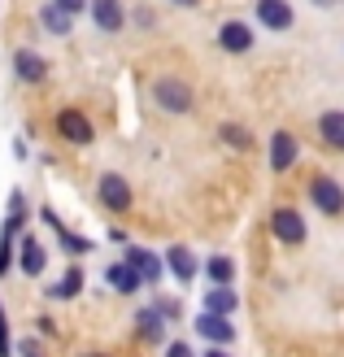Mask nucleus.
<instances>
[{
  "label": "nucleus",
  "mask_w": 344,
  "mask_h": 357,
  "mask_svg": "<svg viewBox=\"0 0 344 357\" xmlns=\"http://www.w3.org/2000/svg\"><path fill=\"white\" fill-rule=\"evenodd\" d=\"M149 96H153L157 109H161V114H170V118H184V114L196 109V92H192V83H188V79H179V75H161V79H153Z\"/></svg>",
  "instance_id": "obj_1"
},
{
  "label": "nucleus",
  "mask_w": 344,
  "mask_h": 357,
  "mask_svg": "<svg viewBox=\"0 0 344 357\" xmlns=\"http://www.w3.org/2000/svg\"><path fill=\"white\" fill-rule=\"evenodd\" d=\"M270 240L283 248H305L310 244V222L297 205H275L270 209Z\"/></svg>",
  "instance_id": "obj_2"
},
{
  "label": "nucleus",
  "mask_w": 344,
  "mask_h": 357,
  "mask_svg": "<svg viewBox=\"0 0 344 357\" xmlns=\"http://www.w3.org/2000/svg\"><path fill=\"white\" fill-rule=\"evenodd\" d=\"M305 196H310L314 213H322V218H344V183H340L336 174L318 170L310 178V188H305Z\"/></svg>",
  "instance_id": "obj_3"
},
{
  "label": "nucleus",
  "mask_w": 344,
  "mask_h": 357,
  "mask_svg": "<svg viewBox=\"0 0 344 357\" xmlns=\"http://www.w3.org/2000/svg\"><path fill=\"white\" fill-rule=\"evenodd\" d=\"M52 131L61 135V144H75V149H87V144L96 139L92 118H87L79 105H61V109L52 114Z\"/></svg>",
  "instance_id": "obj_4"
},
{
  "label": "nucleus",
  "mask_w": 344,
  "mask_h": 357,
  "mask_svg": "<svg viewBox=\"0 0 344 357\" xmlns=\"http://www.w3.org/2000/svg\"><path fill=\"white\" fill-rule=\"evenodd\" d=\"M96 201H100L105 213H131V205H135L131 178L118 174V170H105V174L96 178Z\"/></svg>",
  "instance_id": "obj_5"
},
{
  "label": "nucleus",
  "mask_w": 344,
  "mask_h": 357,
  "mask_svg": "<svg viewBox=\"0 0 344 357\" xmlns=\"http://www.w3.org/2000/svg\"><path fill=\"white\" fill-rule=\"evenodd\" d=\"M192 331H196V340L201 344H214V349H231L235 340H240V331H235V318H227V314H209V310H201L192 318Z\"/></svg>",
  "instance_id": "obj_6"
},
{
  "label": "nucleus",
  "mask_w": 344,
  "mask_h": 357,
  "mask_svg": "<svg viewBox=\"0 0 344 357\" xmlns=\"http://www.w3.org/2000/svg\"><path fill=\"white\" fill-rule=\"evenodd\" d=\"M266 162H270V174H287L297 162H301V139L279 127V131H270V149H266Z\"/></svg>",
  "instance_id": "obj_7"
},
{
  "label": "nucleus",
  "mask_w": 344,
  "mask_h": 357,
  "mask_svg": "<svg viewBox=\"0 0 344 357\" xmlns=\"http://www.w3.org/2000/svg\"><path fill=\"white\" fill-rule=\"evenodd\" d=\"M253 17H257L262 31H275V35L297 26V9L287 0H253Z\"/></svg>",
  "instance_id": "obj_8"
},
{
  "label": "nucleus",
  "mask_w": 344,
  "mask_h": 357,
  "mask_svg": "<svg viewBox=\"0 0 344 357\" xmlns=\"http://www.w3.org/2000/svg\"><path fill=\"white\" fill-rule=\"evenodd\" d=\"M13 261H17V271H22L27 279H40V275L48 271V248H44V240H35L31 231H22V236H17Z\"/></svg>",
  "instance_id": "obj_9"
},
{
  "label": "nucleus",
  "mask_w": 344,
  "mask_h": 357,
  "mask_svg": "<svg viewBox=\"0 0 344 357\" xmlns=\"http://www.w3.org/2000/svg\"><path fill=\"white\" fill-rule=\"evenodd\" d=\"M122 261L144 279V288H149V283H161V275H166L161 253H153V248H144V244H126V248H122Z\"/></svg>",
  "instance_id": "obj_10"
},
{
  "label": "nucleus",
  "mask_w": 344,
  "mask_h": 357,
  "mask_svg": "<svg viewBox=\"0 0 344 357\" xmlns=\"http://www.w3.org/2000/svg\"><path fill=\"white\" fill-rule=\"evenodd\" d=\"M161 266H166V271L174 275V283H196V275H201V257L192 253L188 244H170L166 253H161Z\"/></svg>",
  "instance_id": "obj_11"
},
{
  "label": "nucleus",
  "mask_w": 344,
  "mask_h": 357,
  "mask_svg": "<svg viewBox=\"0 0 344 357\" xmlns=\"http://www.w3.org/2000/svg\"><path fill=\"white\" fill-rule=\"evenodd\" d=\"M253 44H257V31H253L248 22H240V17H231V22L218 26V48L231 52V57H244V52H253Z\"/></svg>",
  "instance_id": "obj_12"
},
{
  "label": "nucleus",
  "mask_w": 344,
  "mask_h": 357,
  "mask_svg": "<svg viewBox=\"0 0 344 357\" xmlns=\"http://www.w3.org/2000/svg\"><path fill=\"white\" fill-rule=\"evenodd\" d=\"M13 75H17V83H44L48 75H52V66H48V57L44 52H35V48H13Z\"/></svg>",
  "instance_id": "obj_13"
},
{
  "label": "nucleus",
  "mask_w": 344,
  "mask_h": 357,
  "mask_svg": "<svg viewBox=\"0 0 344 357\" xmlns=\"http://www.w3.org/2000/svg\"><path fill=\"white\" fill-rule=\"evenodd\" d=\"M87 13H92V26L105 35H118L126 26V5L122 0H87Z\"/></svg>",
  "instance_id": "obj_14"
},
{
  "label": "nucleus",
  "mask_w": 344,
  "mask_h": 357,
  "mask_svg": "<svg viewBox=\"0 0 344 357\" xmlns=\"http://www.w3.org/2000/svg\"><path fill=\"white\" fill-rule=\"evenodd\" d=\"M201 310L235 318V314H240V292H235V283H209L205 296H201Z\"/></svg>",
  "instance_id": "obj_15"
},
{
  "label": "nucleus",
  "mask_w": 344,
  "mask_h": 357,
  "mask_svg": "<svg viewBox=\"0 0 344 357\" xmlns=\"http://www.w3.org/2000/svg\"><path fill=\"white\" fill-rule=\"evenodd\" d=\"M166 327H170V323H166V318H161L153 305H140V310H135V335H140L144 344H157V349H161V344H166Z\"/></svg>",
  "instance_id": "obj_16"
},
{
  "label": "nucleus",
  "mask_w": 344,
  "mask_h": 357,
  "mask_svg": "<svg viewBox=\"0 0 344 357\" xmlns=\"http://www.w3.org/2000/svg\"><path fill=\"white\" fill-rule=\"evenodd\" d=\"M318 144L327 153H344V109H322L318 114Z\"/></svg>",
  "instance_id": "obj_17"
},
{
  "label": "nucleus",
  "mask_w": 344,
  "mask_h": 357,
  "mask_svg": "<svg viewBox=\"0 0 344 357\" xmlns=\"http://www.w3.org/2000/svg\"><path fill=\"white\" fill-rule=\"evenodd\" d=\"M27 222H31V201H27L22 188H13V192H9V205H5V222H0V231H9V236H22Z\"/></svg>",
  "instance_id": "obj_18"
},
{
  "label": "nucleus",
  "mask_w": 344,
  "mask_h": 357,
  "mask_svg": "<svg viewBox=\"0 0 344 357\" xmlns=\"http://www.w3.org/2000/svg\"><path fill=\"white\" fill-rule=\"evenodd\" d=\"M40 26L52 35V40H70V31H75V13H66L61 5H40Z\"/></svg>",
  "instance_id": "obj_19"
},
{
  "label": "nucleus",
  "mask_w": 344,
  "mask_h": 357,
  "mask_svg": "<svg viewBox=\"0 0 344 357\" xmlns=\"http://www.w3.org/2000/svg\"><path fill=\"white\" fill-rule=\"evenodd\" d=\"M83 283H87L83 266H79V261H75V266H66V271H61V279L48 288V301H75V296L83 292Z\"/></svg>",
  "instance_id": "obj_20"
},
{
  "label": "nucleus",
  "mask_w": 344,
  "mask_h": 357,
  "mask_svg": "<svg viewBox=\"0 0 344 357\" xmlns=\"http://www.w3.org/2000/svg\"><path fill=\"white\" fill-rule=\"evenodd\" d=\"M105 283H110V288H114L118 296H135V292L144 288V279H140V275H135L126 261H114L110 271H105Z\"/></svg>",
  "instance_id": "obj_21"
},
{
  "label": "nucleus",
  "mask_w": 344,
  "mask_h": 357,
  "mask_svg": "<svg viewBox=\"0 0 344 357\" xmlns=\"http://www.w3.org/2000/svg\"><path fill=\"white\" fill-rule=\"evenodd\" d=\"M218 139H223L227 149H235V153H253V149H257V139H253V131L244 127V122H223Z\"/></svg>",
  "instance_id": "obj_22"
},
{
  "label": "nucleus",
  "mask_w": 344,
  "mask_h": 357,
  "mask_svg": "<svg viewBox=\"0 0 344 357\" xmlns=\"http://www.w3.org/2000/svg\"><path fill=\"white\" fill-rule=\"evenodd\" d=\"M52 236H57V248H61L66 257H87V253H92V248H96V244L87 240V236H79V231H70L66 222H61L57 231H52Z\"/></svg>",
  "instance_id": "obj_23"
},
{
  "label": "nucleus",
  "mask_w": 344,
  "mask_h": 357,
  "mask_svg": "<svg viewBox=\"0 0 344 357\" xmlns=\"http://www.w3.org/2000/svg\"><path fill=\"white\" fill-rule=\"evenodd\" d=\"M205 279L209 283H235V261L227 257V253H214V257H205Z\"/></svg>",
  "instance_id": "obj_24"
},
{
  "label": "nucleus",
  "mask_w": 344,
  "mask_h": 357,
  "mask_svg": "<svg viewBox=\"0 0 344 357\" xmlns=\"http://www.w3.org/2000/svg\"><path fill=\"white\" fill-rule=\"evenodd\" d=\"M13 253H17V236L0 231V279H5V275L13 271Z\"/></svg>",
  "instance_id": "obj_25"
},
{
  "label": "nucleus",
  "mask_w": 344,
  "mask_h": 357,
  "mask_svg": "<svg viewBox=\"0 0 344 357\" xmlns=\"http://www.w3.org/2000/svg\"><path fill=\"white\" fill-rule=\"evenodd\" d=\"M153 310H157L161 318H166V323H179V318H184V305H179L174 296H166V292H161V296L153 301Z\"/></svg>",
  "instance_id": "obj_26"
},
{
  "label": "nucleus",
  "mask_w": 344,
  "mask_h": 357,
  "mask_svg": "<svg viewBox=\"0 0 344 357\" xmlns=\"http://www.w3.org/2000/svg\"><path fill=\"white\" fill-rule=\"evenodd\" d=\"M0 357H13V335H9V314H5V301H0Z\"/></svg>",
  "instance_id": "obj_27"
},
{
  "label": "nucleus",
  "mask_w": 344,
  "mask_h": 357,
  "mask_svg": "<svg viewBox=\"0 0 344 357\" xmlns=\"http://www.w3.org/2000/svg\"><path fill=\"white\" fill-rule=\"evenodd\" d=\"M161 357H201V353H196L188 340H166L161 344Z\"/></svg>",
  "instance_id": "obj_28"
},
{
  "label": "nucleus",
  "mask_w": 344,
  "mask_h": 357,
  "mask_svg": "<svg viewBox=\"0 0 344 357\" xmlns=\"http://www.w3.org/2000/svg\"><path fill=\"white\" fill-rule=\"evenodd\" d=\"M35 331H40V335H57V323H52V314H40V318H35Z\"/></svg>",
  "instance_id": "obj_29"
},
{
  "label": "nucleus",
  "mask_w": 344,
  "mask_h": 357,
  "mask_svg": "<svg viewBox=\"0 0 344 357\" xmlns=\"http://www.w3.org/2000/svg\"><path fill=\"white\" fill-rule=\"evenodd\" d=\"M52 5H61L66 13H75V17H79V13H87V0H52Z\"/></svg>",
  "instance_id": "obj_30"
},
{
  "label": "nucleus",
  "mask_w": 344,
  "mask_h": 357,
  "mask_svg": "<svg viewBox=\"0 0 344 357\" xmlns=\"http://www.w3.org/2000/svg\"><path fill=\"white\" fill-rule=\"evenodd\" d=\"M13 157H17V162H27V157H31V144H27V135H17V139H13Z\"/></svg>",
  "instance_id": "obj_31"
},
{
  "label": "nucleus",
  "mask_w": 344,
  "mask_h": 357,
  "mask_svg": "<svg viewBox=\"0 0 344 357\" xmlns=\"http://www.w3.org/2000/svg\"><path fill=\"white\" fill-rule=\"evenodd\" d=\"M40 218H44V222H48L52 231H57V227H61V213H57V209H52V205H44V209H40Z\"/></svg>",
  "instance_id": "obj_32"
},
{
  "label": "nucleus",
  "mask_w": 344,
  "mask_h": 357,
  "mask_svg": "<svg viewBox=\"0 0 344 357\" xmlns=\"http://www.w3.org/2000/svg\"><path fill=\"white\" fill-rule=\"evenodd\" d=\"M17 353H22V357H40V340H27V344L17 349Z\"/></svg>",
  "instance_id": "obj_33"
},
{
  "label": "nucleus",
  "mask_w": 344,
  "mask_h": 357,
  "mask_svg": "<svg viewBox=\"0 0 344 357\" xmlns=\"http://www.w3.org/2000/svg\"><path fill=\"white\" fill-rule=\"evenodd\" d=\"M201 357H231V353H227V349H214V344H205V353H201Z\"/></svg>",
  "instance_id": "obj_34"
},
{
  "label": "nucleus",
  "mask_w": 344,
  "mask_h": 357,
  "mask_svg": "<svg viewBox=\"0 0 344 357\" xmlns=\"http://www.w3.org/2000/svg\"><path fill=\"white\" fill-rule=\"evenodd\" d=\"M310 5H314V9H336L340 0H310Z\"/></svg>",
  "instance_id": "obj_35"
},
{
  "label": "nucleus",
  "mask_w": 344,
  "mask_h": 357,
  "mask_svg": "<svg viewBox=\"0 0 344 357\" xmlns=\"http://www.w3.org/2000/svg\"><path fill=\"white\" fill-rule=\"evenodd\" d=\"M170 5H179V9H192V5H196V0H170Z\"/></svg>",
  "instance_id": "obj_36"
},
{
  "label": "nucleus",
  "mask_w": 344,
  "mask_h": 357,
  "mask_svg": "<svg viewBox=\"0 0 344 357\" xmlns=\"http://www.w3.org/2000/svg\"><path fill=\"white\" fill-rule=\"evenodd\" d=\"M87 357H100V353H87Z\"/></svg>",
  "instance_id": "obj_37"
}]
</instances>
